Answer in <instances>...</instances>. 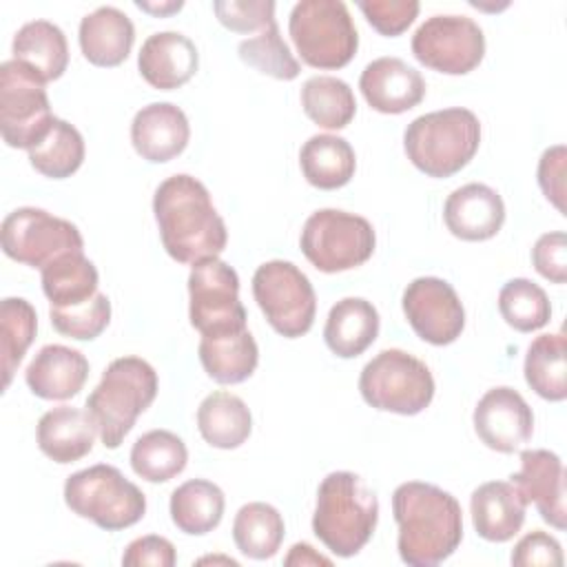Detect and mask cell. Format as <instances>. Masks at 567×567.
Returning <instances> with one entry per match:
<instances>
[{"label":"cell","mask_w":567,"mask_h":567,"mask_svg":"<svg viewBox=\"0 0 567 567\" xmlns=\"http://www.w3.org/2000/svg\"><path fill=\"white\" fill-rule=\"evenodd\" d=\"M82 55L95 66L122 64L135 42L131 18L117 7H97L86 13L78 31Z\"/></svg>","instance_id":"d4e9b609"},{"label":"cell","mask_w":567,"mask_h":567,"mask_svg":"<svg viewBox=\"0 0 567 567\" xmlns=\"http://www.w3.org/2000/svg\"><path fill=\"white\" fill-rule=\"evenodd\" d=\"M476 436L496 452L512 454L532 439L534 414L527 401L507 385L487 390L474 408Z\"/></svg>","instance_id":"2e32d148"},{"label":"cell","mask_w":567,"mask_h":567,"mask_svg":"<svg viewBox=\"0 0 567 567\" xmlns=\"http://www.w3.org/2000/svg\"><path fill=\"white\" fill-rule=\"evenodd\" d=\"M299 166L308 184L321 190L346 186L357 168L354 148L348 140L330 133L312 135L299 151Z\"/></svg>","instance_id":"f1b7e54d"},{"label":"cell","mask_w":567,"mask_h":567,"mask_svg":"<svg viewBox=\"0 0 567 567\" xmlns=\"http://www.w3.org/2000/svg\"><path fill=\"white\" fill-rule=\"evenodd\" d=\"M284 518L279 509L255 501L239 507L233 520V540L237 549L255 560H266L277 554L284 540Z\"/></svg>","instance_id":"836d02e7"},{"label":"cell","mask_w":567,"mask_h":567,"mask_svg":"<svg viewBox=\"0 0 567 567\" xmlns=\"http://www.w3.org/2000/svg\"><path fill=\"white\" fill-rule=\"evenodd\" d=\"M197 47L177 31H159L148 35L137 55L140 75L159 91L184 86L197 73Z\"/></svg>","instance_id":"44dd1931"},{"label":"cell","mask_w":567,"mask_h":567,"mask_svg":"<svg viewBox=\"0 0 567 567\" xmlns=\"http://www.w3.org/2000/svg\"><path fill=\"white\" fill-rule=\"evenodd\" d=\"M359 392L374 410L412 416L432 403L434 379L421 359L405 350L388 348L363 365Z\"/></svg>","instance_id":"ba28073f"},{"label":"cell","mask_w":567,"mask_h":567,"mask_svg":"<svg viewBox=\"0 0 567 567\" xmlns=\"http://www.w3.org/2000/svg\"><path fill=\"white\" fill-rule=\"evenodd\" d=\"M379 334V312L361 297H346L337 301L326 319L323 339L332 354L352 359L363 354Z\"/></svg>","instance_id":"4316f807"},{"label":"cell","mask_w":567,"mask_h":567,"mask_svg":"<svg viewBox=\"0 0 567 567\" xmlns=\"http://www.w3.org/2000/svg\"><path fill=\"white\" fill-rule=\"evenodd\" d=\"M237 53L241 62L257 69L259 73H266L275 80H295L301 71L299 62L290 53L288 44L279 35L277 22L268 24L264 31H259L252 38H246L239 42Z\"/></svg>","instance_id":"ab89813d"},{"label":"cell","mask_w":567,"mask_h":567,"mask_svg":"<svg viewBox=\"0 0 567 567\" xmlns=\"http://www.w3.org/2000/svg\"><path fill=\"white\" fill-rule=\"evenodd\" d=\"M97 268L84 252H69L42 268V290L51 308H69L89 301L97 292Z\"/></svg>","instance_id":"d6a6232c"},{"label":"cell","mask_w":567,"mask_h":567,"mask_svg":"<svg viewBox=\"0 0 567 567\" xmlns=\"http://www.w3.org/2000/svg\"><path fill=\"white\" fill-rule=\"evenodd\" d=\"M197 427L208 445L235 450L250 436L252 416L239 396L217 390L199 403Z\"/></svg>","instance_id":"f546056e"},{"label":"cell","mask_w":567,"mask_h":567,"mask_svg":"<svg viewBox=\"0 0 567 567\" xmlns=\"http://www.w3.org/2000/svg\"><path fill=\"white\" fill-rule=\"evenodd\" d=\"M379 520L374 492L354 472H330L317 489L315 536L337 556L350 558L372 538Z\"/></svg>","instance_id":"3957f363"},{"label":"cell","mask_w":567,"mask_h":567,"mask_svg":"<svg viewBox=\"0 0 567 567\" xmlns=\"http://www.w3.org/2000/svg\"><path fill=\"white\" fill-rule=\"evenodd\" d=\"M224 492L206 478H190L171 494V518L175 527L190 536L213 532L224 516Z\"/></svg>","instance_id":"4dcf8cb0"},{"label":"cell","mask_w":567,"mask_h":567,"mask_svg":"<svg viewBox=\"0 0 567 567\" xmlns=\"http://www.w3.org/2000/svg\"><path fill=\"white\" fill-rule=\"evenodd\" d=\"M478 144L481 122L461 106L419 115L403 133L408 159L430 177H450L465 168Z\"/></svg>","instance_id":"5b68a950"},{"label":"cell","mask_w":567,"mask_h":567,"mask_svg":"<svg viewBox=\"0 0 567 567\" xmlns=\"http://www.w3.org/2000/svg\"><path fill=\"white\" fill-rule=\"evenodd\" d=\"M498 310H501V317L505 319V323L518 332L540 330L551 317V306H549L547 292L538 284H534L525 277L509 279L501 288Z\"/></svg>","instance_id":"f35d334b"},{"label":"cell","mask_w":567,"mask_h":567,"mask_svg":"<svg viewBox=\"0 0 567 567\" xmlns=\"http://www.w3.org/2000/svg\"><path fill=\"white\" fill-rule=\"evenodd\" d=\"M135 7L137 9H142V11H146V13H153V16H171V13H177L182 7H184V2L182 0H173V2H135Z\"/></svg>","instance_id":"681fc988"},{"label":"cell","mask_w":567,"mask_h":567,"mask_svg":"<svg viewBox=\"0 0 567 567\" xmlns=\"http://www.w3.org/2000/svg\"><path fill=\"white\" fill-rule=\"evenodd\" d=\"M527 501L516 485L507 481H489L478 485L470 498L474 529L489 543L512 540L525 523Z\"/></svg>","instance_id":"603a6c76"},{"label":"cell","mask_w":567,"mask_h":567,"mask_svg":"<svg viewBox=\"0 0 567 567\" xmlns=\"http://www.w3.org/2000/svg\"><path fill=\"white\" fill-rule=\"evenodd\" d=\"M447 230L463 241L492 239L505 221V204L487 184H465L450 193L443 206Z\"/></svg>","instance_id":"ffe728a7"},{"label":"cell","mask_w":567,"mask_h":567,"mask_svg":"<svg viewBox=\"0 0 567 567\" xmlns=\"http://www.w3.org/2000/svg\"><path fill=\"white\" fill-rule=\"evenodd\" d=\"M89 361L80 350L49 343L38 350L24 370L29 390L47 401L73 399L86 383Z\"/></svg>","instance_id":"7402d4cb"},{"label":"cell","mask_w":567,"mask_h":567,"mask_svg":"<svg viewBox=\"0 0 567 567\" xmlns=\"http://www.w3.org/2000/svg\"><path fill=\"white\" fill-rule=\"evenodd\" d=\"M288 33L301 60L315 69H341L359 49L357 27L341 0L297 2L290 11Z\"/></svg>","instance_id":"52a82bcc"},{"label":"cell","mask_w":567,"mask_h":567,"mask_svg":"<svg viewBox=\"0 0 567 567\" xmlns=\"http://www.w3.org/2000/svg\"><path fill=\"white\" fill-rule=\"evenodd\" d=\"M51 326L71 339L91 341L100 337L111 321V301L104 292H95L89 301L69 306V308H51L49 310Z\"/></svg>","instance_id":"60d3db41"},{"label":"cell","mask_w":567,"mask_h":567,"mask_svg":"<svg viewBox=\"0 0 567 567\" xmlns=\"http://www.w3.org/2000/svg\"><path fill=\"white\" fill-rule=\"evenodd\" d=\"M29 162L44 177H71L84 162V140L73 124L55 117L49 131L29 148Z\"/></svg>","instance_id":"e575fe53"},{"label":"cell","mask_w":567,"mask_h":567,"mask_svg":"<svg viewBox=\"0 0 567 567\" xmlns=\"http://www.w3.org/2000/svg\"><path fill=\"white\" fill-rule=\"evenodd\" d=\"M359 89L374 111L399 115L421 104L425 95V80L401 58L388 55L372 60L363 69Z\"/></svg>","instance_id":"ac0fdd59"},{"label":"cell","mask_w":567,"mask_h":567,"mask_svg":"<svg viewBox=\"0 0 567 567\" xmlns=\"http://www.w3.org/2000/svg\"><path fill=\"white\" fill-rule=\"evenodd\" d=\"M392 514L399 525V556L412 567L443 563L463 540L458 501L432 483H401L392 494Z\"/></svg>","instance_id":"7a4b0ae2"},{"label":"cell","mask_w":567,"mask_h":567,"mask_svg":"<svg viewBox=\"0 0 567 567\" xmlns=\"http://www.w3.org/2000/svg\"><path fill=\"white\" fill-rule=\"evenodd\" d=\"M97 427L86 410L60 405L44 412L38 421V447L51 461L66 465L84 458L93 450Z\"/></svg>","instance_id":"cb8c5ba5"},{"label":"cell","mask_w":567,"mask_h":567,"mask_svg":"<svg viewBox=\"0 0 567 567\" xmlns=\"http://www.w3.org/2000/svg\"><path fill=\"white\" fill-rule=\"evenodd\" d=\"M177 560L175 547L168 538L164 536H140L131 540L124 549L122 565L124 567H144V565H155V567H173Z\"/></svg>","instance_id":"bcb514c9"},{"label":"cell","mask_w":567,"mask_h":567,"mask_svg":"<svg viewBox=\"0 0 567 567\" xmlns=\"http://www.w3.org/2000/svg\"><path fill=\"white\" fill-rule=\"evenodd\" d=\"M38 330V317L33 306L22 297H7L0 303V363H2V390L11 385V379L33 343Z\"/></svg>","instance_id":"74e56055"},{"label":"cell","mask_w":567,"mask_h":567,"mask_svg":"<svg viewBox=\"0 0 567 567\" xmlns=\"http://www.w3.org/2000/svg\"><path fill=\"white\" fill-rule=\"evenodd\" d=\"M301 252L321 272H343L365 264L377 246L372 224L354 213L315 210L301 230Z\"/></svg>","instance_id":"9c48e42d"},{"label":"cell","mask_w":567,"mask_h":567,"mask_svg":"<svg viewBox=\"0 0 567 567\" xmlns=\"http://www.w3.org/2000/svg\"><path fill=\"white\" fill-rule=\"evenodd\" d=\"M0 237L9 259L40 270L62 255L84 252V239L75 224L33 206L11 210L2 221Z\"/></svg>","instance_id":"7c38bea8"},{"label":"cell","mask_w":567,"mask_h":567,"mask_svg":"<svg viewBox=\"0 0 567 567\" xmlns=\"http://www.w3.org/2000/svg\"><path fill=\"white\" fill-rule=\"evenodd\" d=\"M512 565L516 567H534V565H549L560 567L563 565V549L560 543L549 536L543 529H534L525 534L512 551Z\"/></svg>","instance_id":"f6af8a7d"},{"label":"cell","mask_w":567,"mask_h":567,"mask_svg":"<svg viewBox=\"0 0 567 567\" xmlns=\"http://www.w3.org/2000/svg\"><path fill=\"white\" fill-rule=\"evenodd\" d=\"M153 213L166 252L179 264H197L224 252L228 233L208 188L193 175L166 177L153 195Z\"/></svg>","instance_id":"6da1fadb"},{"label":"cell","mask_w":567,"mask_h":567,"mask_svg":"<svg viewBox=\"0 0 567 567\" xmlns=\"http://www.w3.org/2000/svg\"><path fill=\"white\" fill-rule=\"evenodd\" d=\"M252 297L275 332L297 339L312 328L317 297L310 279L292 264L272 259L252 275Z\"/></svg>","instance_id":"30bf717a"},{"label":"cell","mask_w":567,"mask_h":567,"mask_svg":"<svg viewBox=\"0 0 567 567\" xmlns=\"http://www.w3.org/2000/svg\"><path fill=\"white\" fill-rule=\"evenodd\" d=\"M284 563H286V565H301V567H303V565H326V567L332 565L330 558L317 554L308 543H297V545H292L290 551H288V556L284 558Z\"/></svg>","instance_id":"c3c4849f"},{"label":"cell","mask_w":567,"mask_h":567,"mask_svg":"<svg viewBox=\"0 0 567 567\" xmlns=\"http://www.w3.org/2000/svg\"><path fill=\"white\" fill-rule=\"evenodd\" d=\"M44 80L18 60L0 64V133L11 148H31L51 126Z\"/></svg>","instance_id":"8fae6325"},{"label":"cell","mask_w":567,"mask_h":567,"mask_svg":"<svg viewBox=\"0 0 567 567\" xmlns=\"http://www.w3.org/2000/svg\"><path fill=\"white\" fill-rule=\"evenodd\" d=\"M565 159L567 151L563 144L547 148L538 162V186L543 195L565 215Z\"/></svg>","instance_id":"7dc6e473"},{"label":"cell","mask_w":567,"mask_h":567,"mask_svg":"<svg viewBox=\"0 0 567 567\" xmlns=\"http://www.w3.org/2000/svg\"><path fill=\"white\" fill-rule=\"evenodd\" d=\"M157 372L140 357L113 359L102 372L100 383L86 399L97 436L104 447L115 450L133 430L137 416L155 401Z\"/></svg>","instance_id":"277c9868"},{"label":"cell","mask_w":567,"mask_h":567,"mask_svg":"<svg viewBox=\"0 0 567 567\" xmlns=\"http://www.w3.org/2000/svg\"><path fill=\"white\" fill-rule=\"evenodd\" d=\"M532 264L545 279L554 284L567 281V237L563 230L545 233L532 248Z\"/></svg>","instance_id":"ee69618b"},{"label":"cell","mask_w":567,"mask_h":567,"mask_svg":"<svg viewBox=\"0 0 567 567\" xmlns=\"http://www.w3.org/2000/svg\"><path fill=\"white\" fill-rule=\"evenodd\" d=\"M412 53L432 71L465 75L481 64L485 35L467 16H432L414 31Z\"/></svg>","instance_id":"5bb4252c"},{"label":"cell","mask_w":567,"mask_h":567,"mask_svg":"<svg viewBox=\"0 0 567 567\" xmlns=\"http://www.w3.org/2000/svg\"><path fill=\"white\" fill-rule=\"evenodd\" d=\"M213 11L217 20L235 33L264 31L268 24L277 22L272 0H217L213 2Z\"/></svg>","instance_id":"b9f144b4"},{"label":"cell","mask_w":567,"mask_h":567,"mask_svg":"<svg viewBox=\"0 0 567 567\" xmlns=\"http://www.w3.org/2000/svg\"><path fill=\"white\" fill-rule=\"evenodd\" d=\"M525 381L547 401L567 396V341L563 332L536 337L525 354Z\"/></svg>","instance_id":"1f68e13d"},{"label":"cell","mask_w":567,"mask_h":567,"mask_svg":"<svg viewBox=\"0 0 567 567\" xmlns=\"http://www.w3.org/2000/svg\"><path fill=\"white\" fill-rule=\"evenodd\" d=\"M64 503L80 518H89L106 532H117L142 520L146 496L106 463L91 465L71 474L64 483Z\"/></svg>","instance_id":"8992f818"},{"label":"cell","mask_w":567,"mask_h":567,"mask_svg":"<svg viewBox=\"0 0 567 567\" xmlns=\"http://www.w3.org/2000/svg\"><path fill=\"white\" fill-rule=\"evenodd\" d=\"M303 113L321 128H346L354 113L357 102L348 82L332 75H312L301 86Z\"/></svg>","instance_id":"8d00e7d4"},{"label":"cell","mask_w":567,"mask_h":567,"mask_svg":"<svg viewBox=\"0 0 567 567\" xmlns=\"http://www.w3.org/2000/svg\"><path fill=\"white\" fill-rule=\"evenodd\" d=\"M401 303L412 330L432 346L456 341L465 328L463 303L445 279L416 277L403 290Z\"/></svg>","instance_id":"9a60e30c"},{"label":"cell","mask_w":567,"mask_h":567,"mask_svg":"<svg viewBox=\"0 0 567 567\" xmlns=\"http://www.w3.org/2000/svg\"><path fill=\"white\" fill-rule=\"evenodd\" d=\"M188 317L202 334L246 328V308L239 301V277L219 257L193 264L188 275Z\"/></svg>","instance_id":"4fadbf2b"},{"label":"cell","mask_w":567,"mask_h":567,"mask_svg":"<svg viewBox=\"0 0 567 567\" xmlns=\"http://www.w3.org/2000/svg\"><path fill=\"white\" fill-rule=\"evenodd\" d=\"M199 361L213 381L233 385L246 381L255 372L259 348L248 328L202 334Z\"/></svg>","instance_id":"484cf974"},{"label":"cell","mask_w":567,"mask_h":567,"mask_svg":"<svg viewBox=\"0 0 567 567\" xmlns=\"http://www.w3.org/2000/svg\"><path fill=\"white\" fill-rule=\"evenodd\" d=\"M509 478L520 496L536 505L545 523L556 529L567 527L565 467L558 454L549 450H525L520 452V470Z\"/></svg>","instance_id":"e0dca14e"},{"label":"cell","mask_w":567,"mask_h":567,"mask_svg":"<svg viewBox=\"0 0 567 567\" xmlns=\"http://www.w3.org/2000/svg\"><path fill=\"white\" fill-rule=\"evenodd\" d=\"M13 60L27 64L44 82L62 78L69 64V44L62 29L49 20H31L13 35Z\"/></svg>","instance_id":"83f0119b"},{"label":"cell","mask_w":567,"mask_h":567,"mask_svg":"<svg viewBox=\"0 0 567 567\" xmlns=\"http://www.w3.org/2000/svg\"><path fill=\"white\" fill-rule=\"evenodd\" d=\"M357 7L363 11L372 29L388 38L401 35L421 9L416 0H359Z\"/></svg>","instance_id":"7bdbcfd3"},{"label":"cell","mask_w":567,"mask_h":567,"mask_svg":"<svg viewBox=\"0 0 567 567\" xmlns=\"http://www.w3.org/2000/svg\"><path fill=\"white\" fill-rule=\"evenodd\" d=\"M190 126L186 113L171 102L142 106L131 122V142L137 155L153 164L175 159L188 144Z\"/></svg>","instance_id":"d6986e66"},{"label":"cell","mask_w":567,"mask_h":567,"mask_svg":"<svg viewBox=\"0 0 567 567\" xmlns=\"http://www.w3.org/2000/svg\"><path fill=\"white\" fill-rule=\"evenodd\" d=\"M188 450L171 430H151L131 447V467L148 483H166L184 472Z\"/></svg>","instance_id":"d590c367"}]
</instances>
